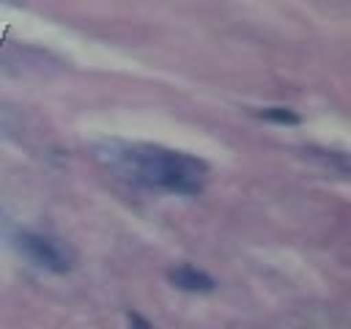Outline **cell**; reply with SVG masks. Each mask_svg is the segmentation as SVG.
Wrapping results in <instances>:
<instances>
[{"label": "cell", "instance_id": "1", "mask_svg": "<svg viewBox=\"0 0 351 329\" xmlns=\"http://www.w3.org/2000/svg\"><path fill=\"white\" fill-rule=\"evenodd\" d=\"M107 162L123 178L176 195H197L208 170L206 162L162 145H110Z\"/></svg>", "mask_w": 351, "mask_h": 329}, {"label": "cell", "instance_id": "2", "mask_svg": "<svg viewBox=\"0 0 351 329\" xmlns=\"http://www.w3.org/2000/svg\"><path fill=\"white\" fill-rule=\"evenodd\" d=\"M16 249L30 260L36 263L38 269H47L52 274H66L71 271L74 266V258L71 252L52 236H44V233H33V230H22L16 236Z\"/></svg>", "mask_w": 351, "mask_h": 329}, {"label": "cell", "instance_id": "3", "mask_svg": "<svg viewBox=\"0 0 351 329\" xmlns=\"http://www.w3.org/2000/svg\"><path fill=\"white\" fill-rule=\"evenodd\" d=\"M167 280H170V285H176L178 291H189V293H208V291L217 288V282H214L211 274H206V271H200V269H195V266H189V263L173 266V269L167 271Z\"/></svg>", "mask_w": 351, "mask_h": 329}, {"label": "cell", "instance_id": "4", "mask_svg": "<svg viewBox=\"0 0 351 329\" xmlns=\"http://www.w3.org/2000/svg\"><path fill=\"white\" fill-rule=\"evenodd\" d=\"M263 121H271V123H282V126H296L302 118H299V112H293V110H288V107H266V110H261L258 112Z\"/></svg>", "mask_w": 351, "mask_h": 329}, {"label": "cell", "instance_id": "5", "mask_svg": "<svg viewBox=\"0 0 351 329\" xmlns=\"http://www.w3.org/2000/svg\"><path fill=\"white\" fill-rule=\"evenodd\" d=\"M129 324H132V329H154V326H151V321H148V318H143L140 313H129Z\"/></svg>", "mask_w": 351, "mask_h": 329}]
</instances>
